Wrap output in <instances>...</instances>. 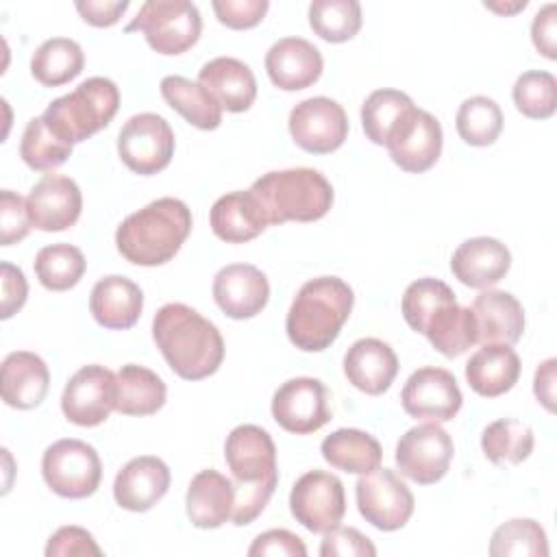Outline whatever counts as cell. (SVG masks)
<instances>
[{
    "mask_svg": "<svg viewBox=\"0 0 557 557\" xmlns=\"http://www.w3.org/2000/svg\"><path fill=\"white\" fill-rule=\"evenodd\" d=\"M213 298L233 320L255 318L268 305L270 283L257 265L231 263L213 278Z\"/></svg>",
    "mask_w": 557,
    "mask_h": 557,
    "instance_id": "d6986e66",
    "label": "cell"
},
{
    "mask_svg": "<svg viewBox=\"0 0 557 557\" xmlns=\"http://www.w3.org/2000/svg\"><path fill=\"white\" fill-rule=\"evenodd\" d=\"M117 400L115 411L122 416H152L165 405L168 387L150 368L126 363L115 374Z\"/></svg>",
    "mask_w": 557,
    "mask_h": 557,
    "instance_id": "4dcf8cb0",
    "label": "cell"
},
{
    "mask_svg": "<svg viewBox=\"0 0 557 557\" xmlns=\"http://www.w3.org/2000/svg\"><path fill=\"white\" fill-rule=\"evenodd\" d=\"M320 453L326 463L350 474H366L381 466L383 450L376 437L359 429H337L322 440Z\"/></svg>",
    "mask_w": 557,
    "mask_h": 557,
    "instance_id": "1f68e13d",
    "label": "cell"
},
{
    "mask_svg": "<svg viewBox=\"0 0 557 557\" xmlns=\"http://www.w3.org/2000/svg\"><path fill=\"white\" fill-rule=\"evenodd\" d=\"M250 194L259 200L268 224L315 222L333 205V187L326 176L313 168L274 170L257 178Z\"/></svg>",
    "mask_w": 557,
    "mask_h": 557,
    "instance_id": "277c9868",
    "label": "cell"
},
{
    "mask_svg": "<svg viewBox=\"0 0 557 557\" xmlns=\"http://www.w3.org/2000/svg\"><path fill=\"white\" fill-rule=\"evenodd\" d=\"M72 144L59 139L46 122L39 117L28 120L22 141H20V157L30 170L48 172L65 163V159L72 154Z\"/></svg>",
    "mask_w": 557,
    "mask_h": 557,
    "instance_id": "b9f144b4",
    "label": "cell"
},
{
    "mask_svg": "<svg viewBox=\"0 0 557 557\" xmlns=\"http://www.w3.org/2000/svg\"><path fill=\"white\" fill-rule=\"evenodd\" d=\"M400 403L407 416L422 422H448L461 409L463 396L453 372L435 366L416 370L403 392Z\"/></svg>",
    "mask_w": 557,
    "mask_h": 557,
    "instance_id": "2e32d148",
    "label": "cell"
},
{
    "mask_svg": "<svg viewBox=\"0 0 557 557\" xmlns=\"http://www.w3.org/2000/svg\"><path fill=\"white\" fill-rule=\"evenodd\" d=\"M555 370H557V359H546L544 363L537 366L535 379H533V394L537 403L546 407V411H555Z\"/></svg>",
    "mask_w": 557,
    "mask_h": 557,
    "instance_id": "db71d44e",
    "label": "cell"
},
{
    "mask_svg": "<svg viewBox=\"0 0 557 557\" xmlns=\"http://www.w3.org/2000/svg\"><path fill=\"white\" fill-rule=\"evenodd\" d=\"M224 459L235 485L278 483L276 446L270 433L257 424H239L226 435Z\"/></svg>",
    "mask_w": 557,
    "mask_h": 557,
    "instance_id": "e0dca14e",
    "label": "cell"
},
{
    "mask_svg": "<svg viewBox=\"0 0 557 557\" xmlns=\"http://www.w3.org/2000/svg\"><path fill=\"white\" fill-rule=\"evenodd\" d=\"M422 335L431 342V346L453 359L463 355L470 346L476 344V320L470 307H461L457 300L444 305L440 311L431 315Z\"/></svg>",
    "mask_w": 557,
    "mask_h": 557,
    "instance_id": "d6a6232c",
    "label": "cell"
},
{
    "mask_svg": "<svg viewBox=\"0 0 557 557\" xmlns=\"http://www.w3.org/2000/svg\"><path fill=\"white\" fill-rule=\"evenodd\" d=\"M557 4L548 2L544 4L535 17H533V24H531V39H533V46L537 48L540 54H544L546 59H557V50H555V35H557Z\"/></svg>",
    "mask_w": 557,
    "mask_h": 557,
    "instance_id": "816d5d0a",
    "label": "cell"
},
{
    "mask_svg": "<svg viewBox=\"0 0 557 557\" xmlns=\"http://www.w3.org/2000/svg\"><path fill=\"white\" fill-rule=\"evenodd\" d=\"M455 292L440 278H418L413 283L407 285L405 294H403V318L405 322L416 331L422 333L426 322L431 320V315L435 311H440L444 305L455 302Z\"/></svg>",
    "mask_w": 557,
    "mask_h": 557,
    "instance_id": "7bdbcfd3",
    "label": "cell"
},
{
    "mask_svg": "<svg viewBox=\"0 0 557 557\" xmlns=\"http://www.w3.org/2000/svg\"><path fill=\"white\" fill-rule=\"evenodd\" d=\"M289 509L296 522L311 533H326L346 513L344 483L324 470L305 472L289 492Z\"/></svg>",
    "mask_w": 557,
    "mask_h": 557,
    "instance_id": "8fae6325",
    "label": "cell"
},
{
    "mask_svg": "<svg viewBox=\"0 0 557 557\" xmlns=\"http://www.w3.org/2000/svg\"><path fill=\"white\" fill-rule=\"evenodd\" d=\"M455 126L459 137L470 146H490L503 131V111L487 96H472L461 102Z\"/></svg>",
    "mask_w": 557,
    "mask_h": 557,
    "instance_id": "ab89813d",
    "label": "cell"
},
{
    "mask_svg": "<svg viewBox=\"0 0 557 557\" xmlns=\"http://www.w3.org/2000/svg\"><path fill=\"white\" fill-rule=\"evenodd\" d=\"M248 555L250 557H305L307 555V546L305 542L287 531V529H270L265 533H259L250 548H248Z\"/></svg>",
    "mask_w": 557,
    "mask_h": 557,
    "instance_id": "681fc988",
    "label": "cell"
},
{
    "mask_svg": "<svg viewBox=\"0 0 557 557\" xmlns=\"http://www.w3.org/2000/svg\"><path fill=\"white\" fill-rule=\"evenodd\" d=\"M30 224L39 231H65L76 224L83 209V194L74 178L46 174L26 196Z\"/></svg>",
    "mask_w": 557,
    "mask_h": 557,
    "instance_id": "ac0fdd59",
    "label": "cell"
},
{
    "mask_svg": "<svg viewBox=\"0 0 557 557\" xmlns=\"http://www.w3.org/2000/svg\"><path fill=\"white\" fill-rule=\"evenodd\" d=\"M309 26L331 44L348 41L361 28V4L357 0H313L309 4Z\"/></svg>",
    "mask_w": 557,
    "mask_h": 557,
    "instance_id": "74e56055",
    "label": "cell"
},
{
    "mask_svg": "<svg viewBox=\"0 0 557 557\" xmlns=\"http://www.w3.org/2000/svg\"><path fill=\"white\" fill-rule=\"evenodd\" d=\"M50 387L46 361L28 350L9 352L2 361V400L13 409L41 405Z\"/></svg>",
    "mask_w": 557,
    "mask_h": 557,
    "instance_id": "83f0119b",
    "label": "cell"
},
{
    "mask_svg": "<svg viewBox=\"0 0 557 557\" xmlns=\"http://www.w3.org/2000/svg\"><path fill=\"white\" fill-rule=\"evenodd\" d=\"M289 135L298 148L311 154H329L348 137V117L339 102L313 96L289 111Z\"/></svg>",
    "mask_w": 557,
    "mask_h": 557,
    "instance_id": "7c38bea8",
    "label": "cell"
},
{
    "mask_svg": "<svg viewBox=\"0 0 557 557\" xmlns=\"http://www.w3.org/2000/svg\"><path fill=\"white\" fill-rule=\"evenodd\" d=\"M211 7L220 24L235 30H244V28L257 26L263 20L270 2L268 0H213Z\"/></svg>",
    "mask_w": 557,
    "mask_h": 557,
    "instance_id": "7dc6e473",
    "label": "cell"
},
{
    "mask_svg": "<svg viewBox=\"0 0 557 557\" xmlns=\"http://www.w3.org/2000/svg\"><path fill=\"white\" fill-rule=\"evenodd\" d=\"M120 109V89L111 78L91 76L74 91L52 100L41 120L63 141L78 144L104 128Z\"/></svg>",
    "mask_w": 557,
    "mask_h": 557,
    "instance_id": "5b68a950",
    "label": "cell"
},
{
    "mask_svg": "<svg viewBox=\"0 0 557 557\" xmlns=\"http://www.w3.org/2000/svg\"><path fill=\"white\" fill-rule=\"evenodd\" d=\"M144 309V294L137 283L126 276L111 274L100 278L89 294V311L94 320L111 331L131 329Z\"/></svg>",
    "mask_w": 557,
    "mask_h": 557,
    "instance_id": "484cf974",
    "label": "cell"
},
{
    "mask_svg": "<svg viewBox=\"0 0 557 557\" xmlns=\"http://www.w3.org/2000/svg\"><path fill=\"white\" fill-rule=\"evenodd\" d=\"M411 107L416 104L405 91H398V89L372 91L361 104V124H363L366 137L376 146H385L387 135Z\"/></svg>",
    "mask_w": 557,
    "mask_h": 557,
    "instance_id": "f35d334b",
    "label": "cell"
},
{
    "mask_svg": "<svg viewBox=\"0 0 557 557\" xmlns=\"http://www.w3.org/2000/svg\"><path fill=\"white\" fill-rule=\"evenodd\" d=\"M215 237L226 244H244L261 235L268 226L259 200L248 191H231L220 196L209 213Z\"/></svg>",
    "mask_w": 557,
    "mask_h": 557,
    "instance_id": "f1b7e54d",
    "label": "cell"
},
{
    "mask_svg": "<svg viewBox=\"0 0 557 557\" xmlns=\"http://www.w3.org/2000/svg\"><path fill=\"white\" fill-rule=\"evenodd\" d=\"M470 309L476 320V342L481 344L513 346L524 333V309L509 292L483 289Z\"/></svg>",
    "mask_w": 557,
    "mask_h": 557,
    "instance_id": "cb8c5ba5",
    "label": "cell"
},
{
    "mask_svg": "<svg viewBox=\"0 0 557 557\" xmlns=\"http://www.w3.org/2000/svg\"><path fill=\"white\" fill-rule=\"evenodd\" d=\"M344 374L359 392L379 396L394 383L398 374V357L387 342L361 337L344 355Z\"/></svg>",
    "mask_w": 557,
    "mask_h": 557,
    "instance_id": "603a6c76",
    "label": "cell"
},
{
    "mask_svg": "<svg viewBox=\"0 0 557 557\" xmlns=\"http://www.w3.org/2000/svg\"><path fill=\"white\" fill-rule=\"evenodd\" d=\"M357 509L379 531L403 529L413 513V494L389 468H374L359 476L355 485Z\"/></svg>",
    "mask_w": 557,
    "mask_h": 557,
    "instance_id": "ba28073f",
    "label": "cell"
},
{
    "mask_svg": "<svg viewBox=\"0 0 557 557\" xmlns=\"http://www.w3.org/2000/svg\"><path fill=\"white\" fill-rule=\"evenodd\" d=\"M453 455L455 446L448 431L437 422H424L400 435L394 457L403 476L418 485H431L444 479Z\"/></svg>",
    "mask_w": 557,
    "mask_h": 557,
    "instance_id": "30bf717a",
    "label": "cell"
},
{
    "mask_svg": "<svg viewBox=\"0 0 557 557\" xmlns=\"http://www.w3.org/2000/svg\"><path fill=\"white\" fill-rule=\"evenodd\" d=\"M322 67V52L302 37H283L265 52L268 76L283 91L311 87L320 78Z\"/></svg>",
    "mask_w": 557,
    "mask_h": 557,
    "instance_id": "44dd1931",
    "label": "cell"
},
{
    "mask_svg": "<svg viewBox=\"0 0 557 557\" xmlns=\"http://www.w3.org/2000/svg\"><path fill=\"white\" fill-rule=\"evenodd\" d=\"M492 557H546L548 540L540 522L531 518H513L492 533Z\"/></svg>",
    "mask_w": 557,
    "mask_h": 557,
    "instance_id": "60d3db41",
    "label": "cell"
},
{
    "mask_svg": "<svg viewBox=\"0 0 557 557\" xmlns=\"http://www.w3.org/2000/svg\"><path fill=\"white\" fill-rule=\"evenodd\" d=\"M191 233V211L178 198H157L124 218L115 231L117 252L135 265H163Z\"/></svg>",
    "mask_w": 557,
    "mask_h": 557,
    "instance_id": "7a4b0ae2",
    "label": "cell"
},
{
    "mask_svg": "<svg viewBox=\"0 0 557 557\" xmlns=\"http://www.w3.org/2000/svg\"><path fill=\"white\" fill-rule=\"evenodd\" d=\"M520 379V357L507 344H483L466 363V381L483 398L509 392Z\"/></svg>",
    "mask_w": 557,
    "mask_h": 557,
    "instance_id": "f546056e",
    "label": "cell"
},
{
    "mask_svg": "<svg viewBox=\"0 0 557 557\" xmlns=\"http://www.w3.org/2000/svg\"><path fill=\"white\" fill-rule=\"evenodd\" d=\"M33 265L39 283L46 289L65 292L83 278L87 261L81 248L72 244H52L37 252Z\"/></svg>",
    "mask_w": 557,
    "mask_h": 557,
    "instance_id": "8d00e7d4",
    "label": "cell"
},
{
    "mask_svg": "<svg viewBox=\"0 0 557 557\" xmlns=\"http://www.w3.org/2000/svg\"><path fill=\"white\" fill-rule=\"evenodd\" d=\"M26 198L11 189L0 191V244L11 246L22 242L30 231Z\"/></svg>",
    "mask_w": 557,
    "mask_h": 557,
    "instance_id": "f6af8a7d",
    "label": "cell"
},
{
    "mask_svg": "<svg viewBox=\"0 0 557 557\" xmlns=\"http://www.w3.org/2000/svg\"><path fill=\"white\" fill-rule=\"evenodd\" d=\"M516 109L531 120H548L557 109V81L550 72L529 70L513 85Z\"/></svg>",
    "mask_w": 557,
    "mask_h": 557,
    "instance_id": "ee69618b",
    "label": "cell"
},
{
    "mask_svg": "<svg viewBox=\"0 0 557 557\" xmlns=\"http://www.w3.org/2000/svg\"><path fill=\"white\" fill-rule=\"evenodd\" d=\"M272 418L294 435H309L331 420L329 389L320 379L296 376L272 396Z\"/></svg>",
    "mask_w": 557,
    "mask_h": 557,
    "instance_id": "5bb4252c",
    "label": "cell"
},
{
    "mask_svg": "<svg viewBox=\"0 0 557 557\" xmlns=\"http://www.w3.org/2000/svg\"><path fill=\"white\" fill-rule=\"evenodd\" d=\"M124 30L144 33L148 46L159 54H181L198 41L202 17L198 7L187 0H148Z\"/></svg>",
    "mask_w": 557,
    "mask_h": 557,
    "instance_id": "8992f818",
    "label": "cell"
},
{
    "mask_svg": "<svg viewBox=\"0 0 557 557\" xmlns=\"http://www.w3.org/2000/svg\"><path fill=\"white\" fill-rule=\"evenodd\" d=\"M198 83L213 96V100L231 111H248L257 98V81L252 70L233 57H215L198 72Z\"/></svg>",
    "mask_w": 557,
    "mask_h": 557,
    "instance_id": "d4e9b609",
    "label": "cell"
},
{
    "mask_svg": "<svg viewBox=\"0 0 557 557\" xmlns=\"http://www.w3.org/2000/svg\"><path fill=\"white\" fill-rule=\"evenodd\" d=\"M117 400V381L115 374L98 363L83 366L65 383L61 396L63 416L78 426H98L102 424Z\"/></svg>",
    "mask_w": 557,
    "mask_h": 557,
    "instance_id": "4fadbf2b",
    "label": "cell"
},
{
    "mask_svg": "<svg viewBox=\"0 0 557 557\" xmlns=\"http://www.w3.org/2000/svg\"><path fill=\"white\" fill-rule=\"evenodd\" d=\"M152 337L168 366L185 381L207 379L222 366L224 339L218 326L183 302H168L154 313Z\"/></svg>",
    "mask_w": 557,
    "mask_h": 557,
    "instance_id": "6da1fadb",
    "label": "cell"
},
{
    "mask_svg": "<svg viewBox=\"0 0 557 557\" xmlns=\"http://www.w3.org/2000/svg\"><path fill=\"white\" fill-rule=\"evenodd\" d=\"M355 305L352 287L339 276H318L307 281L285 318L289 342L305 352L329 348L346 324Z\"/></svg>",
    "mask_w": 557,
    "mask_h": 557,
    "instance_id": "3957f363",
    "label": "cell"
},
{
    "mask_svg": "<svg viewBox=\"0 0 557 557\" xmlns=\"http://www.w3.org/2000/svg\"><path fill=\"white\" fill-rule=\"evenodd\" d=\"M235 507V485L218 470H200L187 487V518L198 529H218L231 520Z\"/></svg>",
    "mask_w": 557,
    "mask_h": 557,
    "instance_id": "4316f807",
    "label": "cell"
},
{
    "mask_svg": "<svg viewBox=\"0 0 557 557\" xmlns=\"http://www.w3.org/2000/svg\"><path fill=\"white\" fill-rule=\"evenodd\" d=\"M527 7V0H518V2H513V4H500V2H485V9H492V11H496V13H505V15H509V13H516V11H522Z\"/></svg>",
    "mask_w": 557,
    "mask_h": 557,
    "instance_id": "11a10c76",
    "label": "cell"
},
{
    "mask_svg": "<svg viewBox=\"0 0 557 557\" xmlns=\"http://www.w3.org/2000/svg\"><path fill=\"white\" fill-rule=\"evenodd\" d=\"M511 268L509 248L496 237H472L457 246L450 257L455 278L474 289H490Z\"/></svg>",
    "mask_w": 557,
    "mask_h": 557,
    "instance_id": "7402d4cb",
    "label": "cell"
},
{
    "mask_svg": "<svg viewBox=\"0 0 557 557\" xmlns=\"http://www.w3.org/2000/svg\"><path fill=\"white\" fill-rule=\"evenodd\" d=\"M322 557H374L376 548L361 531L352 527H333L320 544Z\"/></svg>",
    "mask_w": 557,
    "mask_h": 557,
    "instance_id": "bcb514c9",
    "label": "cell"
},
{
    "mask_svg": "<svg viewBox=\"0 0 557 557\" xmlns=\"http://www.w3.org/2000/svg\"><path fill=\"white\" fill-rule=\"evenodd\" d=\"M442 126L429 111L411 107L387 135L385 148L392 161L405 172H426L442 154Z\"/></svg>",
    "mask_w": 557,
    "mask_h": 557,
    "instance_id": "9a60e30c",
    "label": "cell"
},
{
    "mask_svg": "<svg viewBox=\"0 0 557 557\" xmlns=\"http://www.w3.org/2000/svg\"><path fill=\"white\" fill-rule=\"evenodd\" d=\"M117 154L131 172L157 174L172 161L174 131L157 113H137L117 133Z\"/></svg>",
    "mask_w": 557,
    "mask_h": 557,
    "instance_id": "9c48e42d",
    "label": "cell"
},
{
    "mask_svg": "<svg viewBox=\"0 0 557 557\" xmlns=\"http://www.w3.org/2000/svg\"><path fill=\"white\" fill-rule=\"evenodd\" d=\"M128 9V0H78L76 11L81 17L98 28L113 26L124 11Z\"/></svg>",
    "mask_w": 557,
    "mask_h": 557,
    "instance_id": "f5cc1de1",
    "label": "cell"
},
{
    "mask_svg": "<svg viewBox=\"0 0 557 557\" xmlns=\"http://www.w3.org/2000/svg\"><path fill=\"white\" fill-rule=\"evenodd\" d=\"M85 65L83 48L70 37L46 39L30 57V74L44 87H61L74 81Z\"/></svg>",
    "mask_w": 557,
    "mask_h": 557,
    "instance_id": "e575fe53",
    "label": "cell"
},
{
    "mask_svg": "<svg viewBox=\"0 0 557 557\" xmlns=\"http://www.w3.org/2000/svg\"><path fill=\"white\" fill-rule=\"evenodd\" d=\"M48 557H74V555H102V548L96 544L94 535L83 527H61L57 529L48 544H46Z\"/></svg>",
    "mask_w": 557,
    "mask_h": 557,
    "instance_id": "c3c4849f",
    "label": "cell"
},
{
    "mask_svg": "<svg viewBox=\"0 0 557 557\" xmlns=\"http://www.w3.org/2000/svg\"><path fill=\"white\" fill-rule=\"evenodd\" d=\"M163 100L178 111L191 126L200 131H213L222 124V107L200 85L185 76L170 74L161 81Z\"/></svg>",
    "mask_w": 557,
    "mask_h": 557,
    "instance_id": "836d02e7",
    "label": "cell"
},
{
    "mask_svg": "<svg viewBox=\"0 0 557 557\" xmlns=\"http://www.w3.org/2000/svg\"><path fill=\"white\" fill-rule=\"evenodd\" d=\"M170 468L154 455H141L122 466L113 481V498L126 511L152 509L170 490Z\"/></svg>",
    "mask_w": 557,
    "mask_h": 557,
    "instance_id": "ffe728a7",
    "label": "cell"
},
{
    "mask_svg": "<svg viewBox=\"0 0 557 557\" xmlns=\"http://www.w3.org/2000/svg\"><path fill=\"white\" fill-rule=\"evenodd\" d=\"M46 485L63 498L91 496L102 479V463L96 448L83 440H59L41 457Z\"/></svg>",
    "mask_w": 557,
    "mask_h": 557,
    "instance_id": "52a82bcc",
    "label": "cell"
},
{
    "mask_svg": "<svg viewBox=\"0 0 557 557\" xmlns=\"http://www.w3.org/2000/svg\"><path fill=\"white\" fill-rule=\"evenodd\" d=\"M533 429L513 418H500L490 422L481 435L483 455L492 463H522L533 453Z\"/></svg>",
    "mask_w": 557,
    "mask_h": 557,
    "instance_id": "d590c367",
    "label": "cell"
},
{
    "mask_svg": "<svg viewBox=\"0 0 557 557\" xmlns=\"http://www.w3.org/2000/svg\"><path fill=\"white\" fill-rule=\"evenodd\" d=\"M0 283H2V302H0V318L9 320L17 313L28 296V283L20 268L9 261L0 263Z\"/></svg>",
    "mask_w": 557,
    "mask_h": 557,
    "instance_id": "f907efd6",
    "label": "cell"
}]
</instances>
